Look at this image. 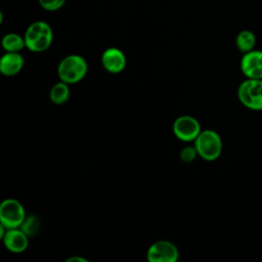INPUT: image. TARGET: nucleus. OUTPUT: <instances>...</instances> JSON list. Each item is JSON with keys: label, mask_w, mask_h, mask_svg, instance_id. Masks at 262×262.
Wrapping results in <instances>:
<instances>
[{"label": "nucleus", "mask_w": 262, "mask_h": 262, "mask_svg": "<svg viewBox=\"0 0 262 262\" xmlns=\"http://www.w3.org/2000/svg\"><path fill=\"white\" fill-rule=\"evenodd\" d=\"M67 0H38L39 5L47 11H56L60 9Z\"/></svg>", "instance_id": "dca6fc26"}, {"label": "nucleus", "mask_w": 262, "mask_h": 262, "mask_svg": "<svg viewBox=\"0 0 262 262\" xmlns=\"http://www.w3.org/2000/svg\"><path fill=\"white\" fill-rule=\"evenodd\" d=\"M196 156H199V155H198L195 146H185L184 148L181 149V151L179 154L180 160L185 164L191 163L196 158Z\"/></svg>", "instance_id": "f3484780"}, {"label": "nucleus", "mask_w": 262, "mask_h": 262, "mask_svg": "<svg viewBox=\"0 0 262 262\" xmlns=\"http://www.w3.org/2000/svg\"><path fill=\"white\" fill-rule=\"evenodd\" d=\"M87 71V61L79 54L67 55L60 60L57 67V74L60 81L69 85L80 82L86 76Z\"/></svg>", "instance_id": "f03ea898"}, {"label": "nucleus", "mask_w": 262, "mask_h": 262, "mask_svg": "<svg viewBox=\"0 0 262 262\" xmlns=\"http://www.w3.org/2000/svg\"><path fill=\"white\" fill-rule=\"evenodd\" d=\"M26 218L24 206L15 199H6L0 205V224L5 228H18Z\"/></svg>", "instance_id": "39448f33"}, {"label": "nucleus", "mask_w": 262, "mask_h": 262, "mask_svg": "<svg viewBox=\"0 0 262 262\" xmlns=\"http://www.w3.org/2000/svg\"><path fill=\"white\" fill-rule=\"evenodd\" d=\"M201 125L199 121L188 115L178 117L173 123V133L181 141H194L201 133Z\"/></svg>", "instance_id": "423d86ee"}, {"label": "nucleus", "mask_w": 262, "mask_h": 262, "mask_svg": "<svg viewBox=\"0 0 262 262\" xmlns=\"http://www.w3.org/2000/svg\"><path fill=\"white\" fill-rule=\"evenodd\" d=\"M1 43L6 52H20L26 47L25 38L16 33H8L4 35Z\"/></svg>", "instance_id": "f8f14e48"}, {"label": "nucleus", "mask_w": 262, "mask_h": 262, "mask_svg": "<svg viewBox=\"0 0 262 262\" xmlns=\"http://www.w3.org/2000/svg\"><path fill=\"white\" fill-rule=\"evenodd\" d=\"M199 157L205 161H215L222 152L223 143L220 135L211 129L202 130L194 140Z\"/></svg>", "instance_id": "7ed1b4c3"}, {"label": "nucleus", "mask_w": 262, "mask_h": 262, "mask_svg": "<svg viewBox=\"0 0 262 262\" xmlns=\"http://www.w3.org/2000/svg\"><path fill=\"white\" fill-rule=\"evenodd\" d=\"M5 248L12 253H21L29 246L28 235L18 227L7 229L2 237Z\"/></svg>", "instance_id": "9d476101"}, {"label": "nucleus", "mask_w": 262, "mask_h": 262, "mask_svg": "<svg viewBox=\"0 0 262 262\" xmlns=\"http://www.w3.org/2000/svg\"><path fill=\"white\" fill-rule=\"evenodd\" d=\"M26 47L32 52H43L47 50L53 40L51 27L43 20L32 23L25 32Z\"/></svg>", "instance_id": "f257e3e1"}, {"label": "nucleus", "mask_w": 262, "mask_h": 262, "mask_svg": "<svg viewBox=\"0 0 262 262\" xmlns=\"http://www.w3.org/2000/svg\"><path fill=\"white\" fill-rule=\"evenodd\" d=\"M67 262H87V260L81 256H72L66 260Z\"/></svg>", "instance_id": "a211bd4d"}, {"label": "nucleus", "mask_w": 262, "mask_h": 262, "mask_svg": "<svg viewBox=\"0 0 262 262\" xmlns=\"http://www.w3.org/2000/svg\"><path fill=\"white\" fill-rule=\"evenodd\" d=\"M239 102L251 111H262V79H246L237 88Z\"/></svg>", "instance_id": "20e7f679"}, {"label": "nucleus", "mask_w": 262, "mask_h": 262, "mask_svg": "<svg viewBox=\"0 0 262 262\" xmlns=\"http://www.w3.org/2000/svg\"><path fill=\"white\" fill-rule=\"evenodd\" d=\"M40 219L35 216V215H31V216H26L25 220L23 221V223L20 224L19 228L28 235H34L36 234V232L39 230L40 227Z\"/></svg>", "instance_id": "2eb2a0df"}, {"label": "nucleus", "mask_w": 262, "mask_h": 262, "mask_svg": "<svg viewBox=\"0 0 262 262\" xmlns=\"http://www.w3.org/2000/svg\"><path fill=\"white\" fill-rule=\"evenodd\" d=\"M70 97V88L69 84L66 82H57L55 83L49 92V98L54 104H62Z\"/></svg>", "instance_id": "4468645a"}, {"label": "nucleus", "mask_w": 262, "mask_h": 262, "mask_svg": "<svg viewBox=\"0 0 262 262\" xmlns=\"http://www.w3.org/2000/svg\"><path fill=\"white\" fill-rule=\"evenodd\" d=\"M235 45L237 49L243 53H247L255 49V45H256L255 34L250 30L241 31L235 38Z\"/></svg>", "instance_id": "ddd939ff"}, {"label": "nucleus", "mask_w": 262, "mask_h": 262, "mask_svg": "<svg viewBox=\"0 0 262 262\" xmlns=\"http://www.w3.org/2000/svg\"><path fill=\"white\" fill-rule=\"evenodd\" d=\"M25 59L19 52H6L0 58V72L6 77L17 75L24 68Z\"/></svg>", "instance_id": "9b49d317"}, {"label": "nucleus", "mask_w": 262, "mask_h": 262, "mask_svg": "<svg viewBox=\"0 0 262 262\" xmlns=\"http://www.w3.org/2000/svg\"><path fill=\"white\" fill-rule=\"evenodd\" d=\"M146 257L149 262H176L179 258V251L169 241H158L150 245Z\"/></svg>", "instance_id": "0eeeda50"}, {"label": "nucleus", "mask_w": 262, "mask_h": 262, "mask_svg": "<svg viewBox=\"0 0 262 262\" xmlns=\"http://www.w3.org/2000/svg\"><path fill=\"white\" fill-rule=\"evenodd\" d=\"M126 63L127 60L124 52L117 47H108L102 52L101 64L108 73L118 74L122 72Z\"/></svg>", "instance_id": "1a4fd4ad"}, {"label": "nucleus", "mask_w": 262, "mask_h": 262, "mask_svg": "<svg viewBox=\"0 0 262 262\" xmlns=\"http://www.w3.org/2000/svg\"><path fill=\"white\" fill-rule=\"evenodd\" d=\"M241 71L248 79H262V50L253 49L244 53Z\"/></svg>", "instance_id": "6e6552de"}]
</instances>
